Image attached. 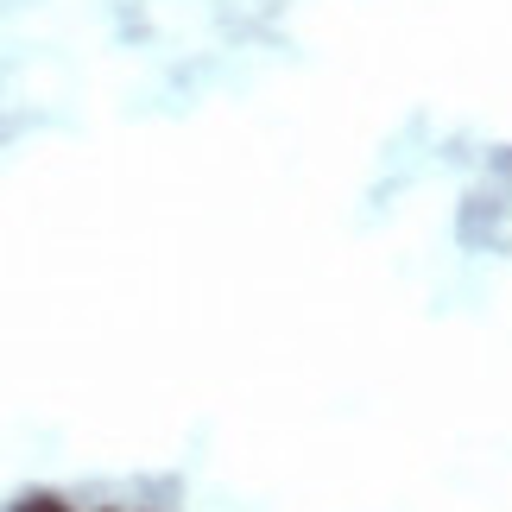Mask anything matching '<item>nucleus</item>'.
Returning <instances> with one entry per match:
<instances>
[{
  "label": "nucleus",
  "mask_w": 512,
  "mask_h": 512,
  "mask_svg": "<svg viewBox=\"0 0 512 512\" xmlns=\"http://www.w3.org/2000/svg\"><path fill=\"white\" fill-rule=\"evenodd\" d=\"M13 512H70L64 500H57V494H26V500H19Z\"/></svg>",
  "instance_id": "nucleus-1"
}]
</instances>
